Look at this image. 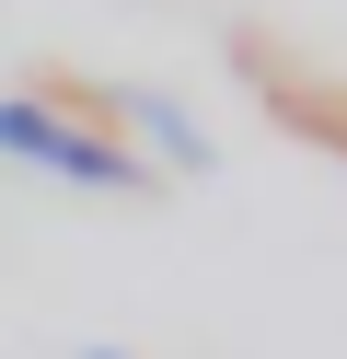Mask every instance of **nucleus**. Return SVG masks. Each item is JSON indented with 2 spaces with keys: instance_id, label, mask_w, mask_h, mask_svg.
<instances>
[{
  "instance_id": "obj_3",
  "label": "nucleus",
  "mask_w": 347,
  "mask_h": 359,
  "mask_svg": "<svg viewBox=\"0 0 347 359\" xmlns=\"http://www.w3.org/2000/svg\"><path fill=\"white\" fill-rule=\"evenodd\" d=\"M93 359H116V348H93Z\"/></svg>"
},
{
  "instance_id": "obj_2",
  "label": "nucleus",
  "mask_w": 347,
  "mask_h": 359,
  "mask_svg": "<svg viewBox=\"0 0 347 359\" xmlns=\"http://www.w3.org/2000/svg\"><path fill=\"white\" fill-rule=\"evenodd\" d=\"M139 128H151L174 163H208V128H185V104H174V93H151V104H139Z\"/></svg>"
},
{
  "instance_id": "obj_1",
  "label": "nucleus",
  "mask_w": 347,
  "mask_h": 359,
  "mask_svg": "<svg viewBox=\"0 0 347 359\" xmlns=\"http://www.w3.org/2000/svg\"><path fill=\"white\" fill-rule=\"evenodd\" d=\"M0 151L69 174V186H139V163H128L116 140H81L69 116H46V104H23V93H0Z\"/></svg>"
}]
</instances>
